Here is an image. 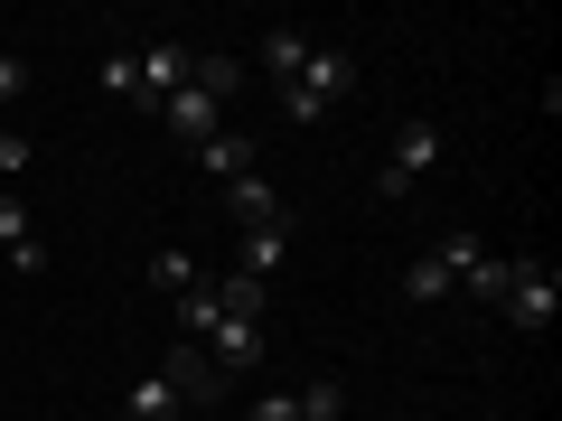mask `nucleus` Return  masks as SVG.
Returning <instances> with one entry per match:
<instances>
[{"instance_id": "4be33fe9", "label": "nucleus", "mask_w": 562, "mask_h": 421, "mask_svg": "<svg viewBox=\"0 0 562 421\" xmlns=\"http://www.w3.org/2000/svg\"><path fill=\"white\" fill-rule=\"evenodd\" d=\"M103 94L132 103V47H113V57H103Z\"/></svg>"}, {"instance_id": "f03ea898", "label": "nucleus", "mask_w": 562, "mask_h": 421, "mask_svg": "<svg viewBox=\"0 0 562 421\" xmlns=\"http://www.w3.org/2000/svg\"><path fill=\"white\" fill-rule=\"evenodd\" d=\"M347 94H357V57H347V47H310V66L281 84V122H319V113H338Z\"/></svg>"}, {"instance_id": "f8f14e48", "label": "nucleus", "mask_w": 562, "mask_h": 421, "mask_svg": "<svg viewBox=\"0 0 562 421\" xmlns=\"http://www.w3.org/2000/svg\"><path fill=\"white\" fill-rule=\"evenodd\" d=\"M225 206H235V225H291L281 216V197L262 179H225Z\"/></svg>"}, {"instance_id": "39448f33", "label": "nucleus", "mask_w": 562, "mask_h": 421, "mask_svg": "<svg viewBox=\"0 0 562 421\" xmlns=\"http://www.w3.org/2000/svg\"><path fill=\"white\" fill-rule=\"evenodd\" d=\"M198 346H206V365H216L225 384H235V375H254V365H262V328H254V319H216V328H206Z\"/></svg>"}, {"instance_id": "4468645a", "label": "nucleus", "mask_w": 562, "mask_h": 421, "mask_svg": "<svg viewBox=\"0 0 562 421\" xmlns=\"http://www.w3.org/2000/svg\"><path fill=\"white\" fill-rule=\"evenodd\" d=\"M225 309H216V281H198V291H179V338H206Z\"/></svg>"}, {"instance_id": "f257e3e1", "label": "nucleus", "mask_w": 562, "mask_h": 421, "mask_svg": "<svg viewBox=\"0 0 562 421\" xmlns=\"http://www.w3.org/2000/svg\"><path fill=\"white\" fill-rule=\"evenodd\" d=\"M441 150H450V122H441V113H413V122L394 132V150H384V179H375V197H384V206H403L422 179H431V169H441Z\"/></svg>"}, {"instance_id": "aec40b11", "label": "nucleus", "mask_w": 562, "mask_h": 421, "mask_svg": "<svg viewBox=\"0 0 562 421\" xmlns=\"http://www.w3.org/2000/svg\"><path fill=\"white\" fill-rule=\"evenodd\" d=\"M150 291H198V262L188 253H150Z\"/></svg>"}, {"instance_id": "0eeeda50", "label": "nucleus", "mask_w": 562, "mask_h": 421, "mask_svg": "<svg viewBox=\"0 0 562 421\" xmlns=\"http://www.w3.org/2000/svg\"><path fill=\"white\" fill-rule=\"evenodd\" d=\"M160 113H169V132H179V140H206V132H225V103L206 94V84H179V94H169Z\"/></svg>"}, {"instance_id": "1a4fd4ad", "label": "nucleus", "mask_w": 562, "mask_h": 421, "mask_svg": "<svg viewBox=\"0 0 562 421\" xmlns=\"http://www.w3.org/2000/svg\"><path fill=\"white\" fill-rule=\"evenodd\" d=\"M281 253H291V225H244V262H235V272L244 281H272Z\"/></svg>"}, {"instance_id": "a211bd4d", "label": "nucleus", "mask_w": 562, "mask_h": 421, "mask_svg": "<svg viewBox=\"0 0 562 421\" xmlns=\"http://www.w3.org/2000/svg\"><path fill=\"white\" fill-rule=\"evenodd\" d=\"M338 412H347V384H338V375L301 384V421H338Z\"/></svg>"}, {"instance_id": "dca6fc26", "label": "nucleus", "mask_w": 562, "mask_h": 421, "mask_svg": "<svg viewBox=\"0 0 562 421\" xmlns=\"http://www.w3.org/2000/svg\"><path fill=\"white\" fill-rule=\"evenodd\" d=\"M479 253H487L479 235H441V243H431V262H441L450 281H469V272H479Z\"/></svg>"}, {"instance_id": "5701e85b", "label": "nucleus", "mask_w": 562, "mask_h": 421, "mask_svg": "<svg viewBox=\"0 0 562 421\" xmlns=\"http://www.w3.org/2000/svg\"><path fill=\"white\" fill-rule=\"evenodd\" d=\"M244 421H301V394H262V402H254Z\"/></svg>"}, {"instance_id": "412c9836", "label": "nucleus", "mask_w": 562, "mask_h": 421, "mask_svg": "<svg viewBox=\"0 0 562 421\" xmlns=\"http://www.w3.org/2000/svg\"><path fill=\"white\" fill-rule=\"evenodd\" d=\"M188 84H206V94L225 103V94H235V84H244V66H235V57H198V76H188Z\"/></svg>"}, {"instance_id": "b1692460", "label": "nucleus", "mask_w": 562, "mask_h": 421, "mask_svg": "<svg viewBox=\"0 0 562 421\" xmlns=\"http://www.w3.org/2000/svg\"><path fill=\"white\" fill-rule=\"evenodd\" d=\"M0 169H10V179L29 169V132H10V122H0Z\"/></svg>"}, {"instance_id": "7ed1b4c3", "label": "nucleus", "mask_w": 562, "mask_h": 421, "mask_svg": "<svg viewBox=\"0 0 562 421\" xmlns=\"http://www.w3.org/2000/svg\"><path fill=\"white\" fill-rule=\"evenodd\" d=\"M506 319H516V328H553V309H562V272H553V262H543V253H516V281H506Z\"/></svg>"}, {"instance_id": "f3484780", "label": "nucleus", "mask_w": 562, "mask_h": 421, "mask_svg": "<svg viewBox=\"0 0 562 421\" xmlns=\"http://www.w3.org/2000/svg\"><path fill=\"white\" fill-rule=\"evenodd\" d=\"M20 243H38V225H29L20 187H0V253H20Z\"/></svg>"}, {"instance_id": "ddd939ff", "label": "nucleus", "mask_w": 562, "mask_h": 421, "mask_svg": "<svg viewBox=\"0 0 562 421\" xmlns=\"http://www.w3.org/2000/svg\"><path fill=\"white\" fill-rule=\"evenodd\" d=\"M310 66V29H272V38H262V76L272 84H291Z\"/></svg>"}, {"instance_id": "6ab92c4d", "label": "nucleus", "mask_w": 562, "mask_h": 421, "mask_svg": "<svg viewBox=\"0 0 562 421\" xmlns=\"http://www.w3.org/2000/svg\"><path fill=\"white\" fill-rule=\"evenodd\" d=\"M506 281H516V253H479V272H469V291H479V300H506Z\"/></svg>"}, {"instance_id": "393cba45", "label": "nucleus", "mask_w": 562, "mask_h": 421, "mask_svg": "<svg viewBox=\"0 0 562 421\" xmlns=\"http://www.w3.org/2000/svg\"><path fill=\"white\" fill-rule=\"evenodd\" d=\"M20 94H29V66H20V57H0V103H20Z\"/></svg>"}, {"instance_id": "423d86ee", "label": "nucleus", "mask_w": 562, "mask_h": 421, "mask_svg": "<svg viewBox=\"0 0 562 421\" xmlns=\"http://www.w3.org/2000/svg\"><path fill=\"white\" fill-rule=\"evenodd\" d=\"M160 375H169V394H179V402H216V394H225V375L206 365V346H198V338H179V346H169V365H160Z\"/></svg>"}, {"instance_id": "9d476101", "label": "nucleus", "mask_w": 562, "mask_h": 421, "mask_svg": "<svg viewBox=\"0 0 562 421\" xmlns=\"http://www.w3.org/2000/svg\"><path fill=\"white\" fill-rule=\"evenodd\" d=\"M179 412H188V402L169 394V375H140L132 394H122V421H179Z\"/></svg>"}, {"instance_id": "2eb2a0df", "label": "nucleus", "mask_w": 562, "mask_h": 421, "mask_svg": "<svg viewBox=\"0 0 562 421\" xmlns=\"http://www.w3.org/2000/svg\"><path fill=\"white\" fill-rule=\"evenodd\" d=\"M216 309H225V319H254V328H262V281L225 272V281H216Z\"/></svg>"}, {"instance_id": "6e6552de", "label": "nucleus", "mask_w": 562, "mask_h": 421, "mask_svg": "<svg viewBox=\"0 0 562 421\" xmlns=\"http://www.w3.org/2000/svg\"><path fill=\"white\" fill-rule=\"evenodd\" d=\"M198 169H216V179H254V132H206L198 140Z\"/></svg>"}, {"instance_id": "20e7f679", "label": "nucleus", "mask_w": 562, "mask_h": 421, "mask_svg": "<svg viewBox=\"0 0 562 421\" xmlns=\"http://www.w3.org/2000/svg\"><path fill=\"white\" fill-rule=\"evenodd\" d=\"M188 76H198V57H188L179 38H160V47H132V103H140V113H160V103L179 94Z\"/></svg>"}, {"instance_id": "9b49d317", "label": "nucleus", "mask_w": 562, "mask_h": 421, "mask_svg": "<svg viewBox=\"0 0 562 421\" xmlns=\"http://www.w3.org/2000/svg\"><path fill=\"white\" fill-rule=\"evenodd\" d=\"M450 291H460V281H450L431 253H413V262H403V300H413V309H441Z\"/></svg>"}]
</instances>
